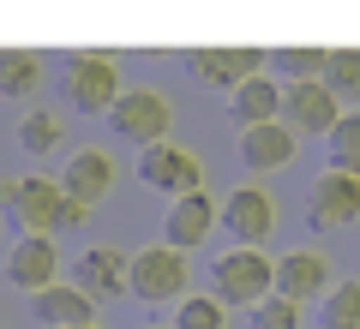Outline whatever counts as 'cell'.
Returning a JSON list of instances; mask_svg holds the SVG:
<instances>
[{
	"instance_id": "obj_1",
	"label": "cell",
	"mask_w": 360,
	"mask_h": 329,
	"mask_svg": "<svg viewBox=\"0 0 360 329\" xmlns=\"http://www.w3.org/2000/svg\"><path fill=\"white\" fill-rule=\"evenodd\" d=\"M6 198H13L18 234H37V240H54L60 228H84V222H90V203L66 198V186H60V180H49V174L13 180Z\"/></svg>"
},
{
	"instance_id": "obj_2",
	"label": "cell",
	"mask_w": 360,
	"mask_h": 329,
	"mask_svg": "<svg viewBox=\"0 0 360 329\" xmlns=\"http://www.w3.org/2000/svg\"><path fill=\"white\" fill-rule=\"evenodd\" d=\"M210 293L222 305H264L276 293V257H264V246H229L210 264Z\"/></svg>"
},
{
	"instance_id": "obj_3",
	"label": "cell",
	"mask_w": 360,
	"mask_h": 329,
	"mask_svg": "<svg viewBox=\"0 0 360 329\" xmlns=\"http://www.w3.org/2000/svg\"><path fill=\"white\" fill-rule=\"evenodd\" d=\"M186 293H193V264H186V252H174L168 240L132 252V300L139 305H180Z\"/></svg>"
},
{
	"instance_id": "obj_4",
	"label": "cell",
	"mask_w": 360,
	"mask_h": 329,
	"mask_svg": "<svg viewBox=\"0 0 360 329\" xmlns=\"http://www.w3.org/2000/svg\"><path fill=\"white\" fill-rule=\"evenodd\" d=\"M120 96H127V84H120V60L108 48L66 54V102H72L78 114H108Z\"/></svg>"
},
{
	"instance_id": "obj_5",
	"label": "cell",
	"mask_w": 360,
	"mask_h": 329,
	"mask_svg": "<svg viewBox=\"0 0 360 329\" xmlns=\"http://www.w3.org/2000/svg\"><path fill=\"white\" fill-rule=\"evenodd\" d=\"M108 126H115V138L139 144V150H150V144H168V126H174V102L162 96V90H127V96L108 108Z\"/></svg>"
},
{
	"instance_id": "obj_6",
	"label": "cell",
	"mask_w": 360,
	"mask_h": 329,
	"mask_svg": "<svg viewBox=\"0 0 360 329\" xmlns=\"http://www.w3.org/2000/svg\"><path fill=\"white\" fill-rule=\"evenodd\" d=\"M139 180L174 203V198H193V192H205V162H198V150H186V144L168 138V144L139 150Z\"/></svg>"
},
{
	"instance_id": "obj_7",
	"label": "cell",
	"mask_w": 360,
	"mask_h": 329,
	"mask_svg": "<svg viewBox=\"0 0 360 329\" xmlns=\"http://www.w3.org/2000/svg\"><path fill=\"white\" fill-rule=\"evenodd\" d=\"M72 281L90 300H120V293H132V252H120V246H84L78 264H72Z\"/></svg>"
},
{
	"instance_id": "obj_8",
	"label": "cell",
	"mask_w": 360,
	"mask_h": 329,
	"mask_svg": "<svg viewBox=\"0 0 360 329\" xmlns=\"http://www.w3.org/2000/svg\"><path fill=\"white\" fill-rule=\"evenodd\" d=\"M222 228L234 234V246H264L276 228V198L264 186H234L222 198Z\"/></svg>"
},
{
	"instance_id": "obj_9",
	"label": "cell",
	"mask_w": 360,
	"mask_h": 329,
	"mask_svg": "<svg viewBox=\"0 0 360 329\" xmlns=\"http://www.w3.org/2000/svg\"><path fill=\"white\" fill-rule=\"evenodd\" d=\"M336 120H342V102H336V90L324 84H283V126L295 132H324L330 138Z\"/></svg>"
},
{
	"instance_id": "obj_10",
	"label": "cell",
	"mask_w": 360,
	"mask_h": 329,
	"mask_svg": "<svg viewBox=\"0 0 360 329\" xmlns=\"http://www.w3.org/2000/svg\"><path fill=\"white\" fill-rule=\"evenodd\" d=\"M6 281H13L18 293H30V300H37L42 288H54V281H60V252H54V240L18 234L13 252H6Z\"/></svg>"
},
{
	"instance_id": "obj_11",
	"label": "cell",
	"mask_w": 360,
	"mask_h": 329,
	"mask_svg": "<svg viewBox=\"0 0 360 329\" xmlns=\"http://www.w3.org/2000/svg\"><path fill=\"white\" fill-rule=\"evenodd\" d=\"M222 222V203L210 198V192H193V198H174L162 215V240L174 246V252H193V246L210 240V228Z\"/></svg>"
},
{
	"instance_id": "obj_12",
	"label": "cell",
	"mask_w": 360,
	"mask_h": 329,
	"mask_svg": "<svg viewBox=\"0 0 360 329\" xmlns=\"http://www.w3.org/2000/svg\"><path fill=\"white\" fill-rule=\"evenodd\" d=\"M348 222H360V174L330 168L312 186V228H348Z\"/></svg>"
},
{
	"instance_id": "obj_13",
	"label": "cell",
	"mask_w": 360,
	"mask_h": 329,
	"mask_svg": "<svg viewBox=\"0 0 360 329\" xmlns=\"http://www.w3.org/2000/svg\"><path fill=\"white\" fill-rule=\"evenodd\" d=\"M295 144H300V132L283 126V120L240 126V162L252 168V174H283V168L295 162Z\"/></svg>"
},
{
	"instance_id": "obj_14",
	"label": "cell",
	"mask_w": 360,
	"mask_h": 329,
	"mask_svg": "<svg viewBox=\"0 0 360 329\" xmlns=\"http://www.w3.org/2000/svg\"><path fill=\"white\" fill-rule=\"evenodd\" d=\"M30 317H37L42 329H90L96 323V300H90L78 281H54V288H42L37 300H30Z\"/></svg>"
},
{
	"instance_id": "obj_15",
	"label": "cell",
	"mask_w": 360,
	"mask_h": 329,
	"mask_svg": "<svg viewBox=\"0 0 360 329\" xmlns=\"http://www.w3.org/2000/svg\"><path fill=\"white\" fill-rule=\"evenodd\" d=\"M186 66H193L205 84H217V90H229V96H234L246 78L264 72V54H258V48H193V54H186Z\"/></svg>"
},
{
	"instance_id": "obj_16",
	"label": "cell",
	"mask_w": 360,
	"mask_h": 329,
	"mask_svg": "<svg viewBox=\"0 0 360 329\" xmlns=\"http://www.w3.org/2000/svg\"><path fill=\"white\" fill-rule=\"evenodd\" d=\"M276 293H283V300H295V305H307V300H319V293H330V257L312 252V246H300V252L276 257Z\"/></svg>"
},
{
	"instance_id": "obj_17",
	"label": "cell",
	"mask_w": 360,
	"mask_h": 329,
	"mask_svg": "<svg viewBox=\"0 0 360 329\" xmlns=\"http://www.w3.org/2000/svg\"><path fill=\"white\" fill-rule=\"evenodd\" d=\"M60 186H66V198H78V203H90V210H96V203L115 192V156L96 150V144L72 150V156H66V180H60Z\"/></svg>"
},
{
	"instance_id": "obj_18",
	"label": "cell",
	"mask_w": 360,
	"mask_h": 329,
	"mask_svg": "<svg viewBox=\"0 0 360 329\" xmlns=\"http://www.w3.org/2000/svg\"><path fill=\"white\" fill-rule=\"evenodd\" d=\"M229 108H234V120H240V126H264V120H283V84H276L270 72H258V78H246V84L229 96Z\"/></svg>"
},
{
	"instance_id": "obj_19",
	"label": "cell",
	"mask_w": 360,
	"mask_h": 329,
	"mask_svg": "<svg viewBox=\"0 0 360 329\" xmlns=\"http://www.w3.org/2000/svg\"><path fill=\"white\" fill-rule=\"evenodd\" d=\"M42 90V54L37 48H0V96L30 102Z\"/></svg>"
},
{
	"instance_id": "obj_20",
	"label": "cell",
	"mask_w": 360,
	"mask_h": 329,
	"mask_svg": "<svg viewBox=\"0 0 360 329\" xmlns=\"http://www.w3.org/2000/svg\"><path fill=\"white\" fill-rule=\"evenodd\" d=\"M60 138H66V120L54 114V108H30V114L18 120V150H25V156L60 150Z\"/></svg>"
},
{
	"instance_id": "obj_21",
	"label": "cell",
	"mask_w": 360,
	"mask_h": 329,
	"mask_svg": "<svg viewBox=\"0 0 360 329\" xmlns=\"http://www.w3.org/2000/svg\"><path fill=\"white\" fill-rule=\"evenodd\" d=\"M168 329H229V305H222L217 293H186Z\"/></svg>"
},
{
	"instance_id": "obj_22",
	"label": "cell",
	"mask_w": 360,
	"mask_h": 329,
	"mask_svg": "<svg viewBox=\"0 0 360 329\" xmlns=\"http://www.w3.org/2000/svg\"><path fill=\"white\" fill-rule=\"evenodd\" d=\"M276 66L288 72V84H319V78L330 72V48H283Z\"/></svg>"
},
{
	"instance_id": "obj_23",
	"label": "cell",
	"mask_w": 360,
	"mask_h": 329,
	"mask_svg": "<svg viewBox=\"0 0 360 329\" xmlns=\"http://www.w3.org/2000/svg\"><path fill=\"white\" fill-rule=\"evenodd\" d=\"M324 329H360V281H336L324 293Z\"/></svg>"
},
{
	"instance_id": "obj_24",
	"label": "cell",
	"mask_w": 360,
	"mask_h": 329,
	"mask_svg": "<svg viewBox=\"0 0 360 329\" xmlns=\"http://www.w3.org/2000/svg\"><path fill=\"white\" fill-rule=\"evenodd\" d=\"M324 84L336 90V102H360V48H330Z\"/></svg>"
},
{
	"instance_id": "obj_25",
	"label": "cell",
	"mask_w": 360,
	"mask_h": 329,
	"mask_svg": "<svg viewBox=\"0 0 360 329\" xmlns=\"http://www.w3.org/2000/svg\"><path fill=\"white\" fill-rule=\"evenodd\" d=\"M330 156H336V168H354V174H360V114H342V120H336Z\"/></svg>"
},
{
	"instance_id": "obj_26",
	"label": "cell",
	"mask_w": 360,
	"mask_h": 329,
	"mask_svg": "<svg viewBox=\"0 0 360 329\" xmlns=\"http://www.w3.org/2000/svg\"><path fill=\"white\" fill-rule=\"evenodd\" d=\"M252 329H300V305L283 300V293H270L264 305H252Z\"/></svg>"
},
{
	"instance_id": "obj_27",
	"label": "cell",
	"mask_w": 360,
	"mask_h": 329,
	"mask_svg": "<svg viewBox=\"0 0 360 329\" xmlns=\"http://www.w3.org/2000/svg\"><path fill=\"white\" fill-rule=\"evenodd\" d=\"M90 329H103V323H90Z\"/></svg>"
}]
</instances>
